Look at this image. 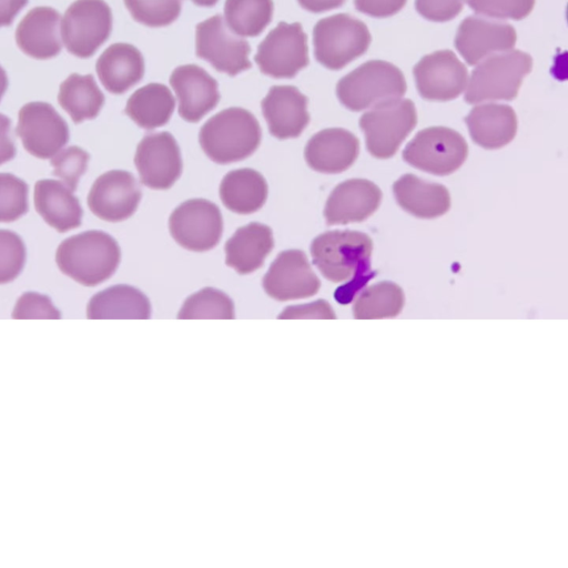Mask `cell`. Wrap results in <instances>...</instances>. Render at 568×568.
<instances>
[{"label": "cell", "mask_w": 568, "mask_h": 568, "mask_svg": "<svg viewBox=\"0 0 568 568\" xmlns=\"http://www.w3.org/2000/svg\"><path fill=\"white\" fill-rule=\"evenodd\" d=\"M372 251V239L358 231H327L313 240L311 255L322 275L334 283L347 282L335 292L338 303H351L375 275L371 270Z\"/></svg>", "instance_id": "cell-1"}, {"label": "cell", "mask_w": 568, "mask_h": 568, "mask_svg": "<svg viewBox=\"0 0 568 568\" xmlns=\"http://www.w3.org/2000/svg\"><path fill=\"white\" fill-rule=\"evenodd\" d=\"M120 260L118 242L99 230L85 231L65 239L55 253L60 271L83 286H97L110 278Z\"/></svg>", "instance_id": "cell-2"}, {"label": "cell", "mask_w": 568, "mask_h": 568, "mask_svg": "<svg viewBox=\"0 0 568 568\" xmlns=\"http://www.w3.org/2000/svg\"><path fill=\"white\" fill-rule=\"evenodd\" d=\"M262 131L256 118L242 108H229L210 118L201 128L199 141L213 162H239L255 152Z\"/></svg>", "instance_id": "cell-3"}, {"label": "cell", "mask_w": 568, "mask_h": 568, "mask_svg": "<svg viewBox=\"0 0 568 568\" xmlns=\"http://www.w3.org/2000/svg\"><path fill=\"white\" fill-rule=\"evenodd\" d=\"M406 92L403 72L394 64L371 60L343 77L336 85L339 102L351 111H362Z\"/></svg>", "instance_id": "cell-4"}, {"label": "cell", "mask_w": 568, "mask_h": 568, "mask_svg": "<svg viewBox=\"0 0 568 568\" xmlns=\"http://www.w3.org/2000/svg\"><path fill=\"white\" fill-rule=\"evenodd\" d=\"M532 68L531 57L520 50L493 54L478 64L469 79L465 101L470 104L515 99Z\"/></svg>", "instance_id": "cell-5"}, {"label": "cell", "mask_w": 568, "mask_h": 568, "mask_svg": "<svg viewBox=\"0 0 568 568\" xmlns=\"http://www.w3.org/2000/svg\"><path fill=\"white\" fill-rule=\"evenodd\" d=\"M371 40V33L363 21L347 13H337L315 24L314 55L325 68L339 70L364 54Z\"/></svg>", "instance_id": "cell-6"}, {"label": "cell", "mask_w": 568, "mask_h": 568, "mask_svg": "<svg viewBox=\"0 0 568 568\" xmlns=\"http://www.w3.org/2000/svg\"><path fill=\"white\" fill-rule=\"evenodd\" d=\"M417 123L409 99H390L373 105L359 119L368 152L377 159L392 158Z\"/></svg>", "instance_id": "cell-7"}, {"label": "cell", "mask_w": 568, "mask_h": 568, "mask_svg": "<svg viewBox=\"0 0 568 568\" xmlns=\"http://www.w3.org/2000/svg\"><path fill=\"white\" fill-rule=\"evenodd\" d=\"M468 155V145L457 131L430 126L419 131L403 150V159L412 166L435 175L458 170Z\"/></svg>", "instance_id": "cell-8"}, {"label": "cell", "mask_w": 568, "mask_h": 568, "mask_svg": "<svg viewBox=\"0 0 568 568\" xmlns=\"http://www.w3.org/2000/svg\"><path fill=\"white\" fill-rule=\"evenodd\" d=\"M112 13L103 0H77L61 21V38L67 50L79 58L91 57L109 38Z\"/></svg>", "instance_id": "cell-9"}, {"label": "cell", "mask_w": 568, "mask_h": 568, "mask_svg": "<svg viewBox=\"0 0 568 568\" xmlns=\"http://www.w3.org/2000/svg\"><path fill=\"white\" fill-rule=\"evenodd\" d=\"M254 60L272 78H294L308 60L307 36L300 22H280L258 44Z\"/></svg>", "instance_id": "cell-10"}, {"label": "cell", "mask_w": 568, "mask_h": 568, "mask_svg": "<svg viewBox=\"0 0 568 568\" xmlns=\"http://www.w3.org/2000/svg\"><path fill=\"white\" fill-rule=\"evenodd\" d=\"M174 241L185 250L205 252L217 245L223 232V219L216 204L192 199L180 204L169 217Z\"/></svg>", "instance_id": "cell-11"}, {"label": "cell", "mask_w": 568, "mask_h": 568, "mask_svg": "<svg viewBox=\"0 0 568 568\" xmlns=\"http://www.w3.org/2000/svg\"><path fill=\"white\" fill-rule=\"evenodd\" d=\"M248 42L230 32L223 17L215 14L200 23L195 29L196 57L209 61L214 69L230 77L252 67L248 59Z\"/></svg>", "instance_id": "cell-12"}, {"label": "cell", "mask_w": 568, "mask_h": 568, "mask_svg": "<svg viewBox=\"0 0 568 568\" xmlns=\"http://www.w3.org/2000/svg\"><path fill=\"white\" fill-rule=\"evenodd\" d=\"M16 133L24 149L39 159L53 158L69 141V126L47 102H29L19 111Z\"/></svg>", "instance_id": "cell-13"}, {"label": "cell", "mask_w": 568, "mask_h": 568, "mask_svg": "<svg viewBox=\"0 0 568 568\" xmlns=\"http://www.w3.org/2000/svg\"><path fill=\"white\" fill-rule=\"evenodd\" d=\"M134 163L141 182L153 190H168L181 176L180 148L170 132L145 135L136 146Z\"/></svg>", "instance_id": "cell-14"}, {"label": "cell", "mask_w": 568, "mask_h": 568, "mask_svg": "<svg viewBox=\"0 0 568 568\" xmlns=\"http://www.w3.org/2000/svg\"><path fill=\"white\" fill-rule=\"evenodd\" d=\"M266 294L281 302L315 295L321 282L301 250L281 252L263 277Z\"/></svg>", "instance_id": "cell-15"}, {"label": "cell", "mask_w": 568, "mask_h": 568, "mask_svg": "<svg viewBox=\"0 0 568 568\" xmlns=\"http://www.w3.org/2000/svg\"><path fill=\"white\" fill-rule=\"evenodd\" d=\"M413 73L422 98L430 101L456 99L465 89L467 68L450 50H439L423 57Z\"/></svg>", "instance_id": "cell-16"}, {"label": "cell", "mask_w": 568, "mask_h": 568, "mask_svg": "<svg viewBox=\"0 0 568 568\" xmlns=\"http://www.w3.org/2000/svg\"><path fill=\"white\" fill-rule=\"evenodd\" d=\"M140 200L141 190L135 178L123 170L100 175L88 194L91 212L108 222H121L132 216Z\"/></svg>", "instance_id": "cell-17"}, {"label": "cell", "mask_w": 568, "mask_h": 568, "mask_svg": "<svg viewBox=\"0 0 568 568\" xmlns=\"http://www.w3.org/2000/svg\"><path fill=\"white\" fill-rule=\"evenodd\" d=\"M516 40L511 24L469 16L458 27L455 47L464 60L474 65L494 52L511 49Z\"/></svg>", "instance_id": "cell-18"}, {"label": "cell", "mask_w": 568, "mask_h": 568, "mask_svg": "<svg viewBox=\"0 0 568 568\" xmlns=\"http://www.w3.org/2000/svg\"><path fill=\"white\" fill-rule=\"evenodd\" d=\"M170 84L179 101V114L187 122L200 121L220 101L216 80L196 64L175 68Z\"/></svg>", "instance_id": "cell-19"}, {"label": "cell", "mask_w": 568, "mask_h": 568, "mask_svg": "<svg viewBox=\"0 0 568 568\" xmlns=\"http://www.w3.org/2000/svg\"><path fill=\"white\" fill-rule=\"evenodd\" d=\"M382 191L365 179H351L339 183L329 194L324 216L326 224L363 222L379 206Z\"/></svg>", "instance_id": "cell-20"}, {"label": "cell", "mask_w": 568, "mask_h": 568, "mask_svg": "<svg viewBox=\"0 0 568 568\" xmlns=\"http://www.w3.org/2000/svg\"><path fill=\"white\" fill-rule=\"evenodd\" d=\"M270 133L281 140L301 135L310 122L307 98L293 85H274L262 100Z\"/></svg>", "instance_id": "cell-21"}, {"label": "cell", "mask_w": 568, "mask_h": 568, "mask_svg": "<svg viewBox=\"0 0 568 568\" xmlns=\"http://www.w3.org/2000/svg\"><path fill=\"white\" fill-rule=\"evenodd\" d=\"M359 141L341 128L324 129L306 143L304 158L311 169L320 173L336 174L346 171L357 159Z\"/></svg>", "instance_id": "cell-22"}, {"label": "cell", "mask_w": 568, "mask_h": 568, "mask_svg": "<svg viewBox=\"0 0 568 568\" xmlns=\"http://www.w3.org/2000/svg\"><path fill=\"white\" fill-rule=\"evenodd\" d=\"M59 20V12L50 7L33 8L16 30L18 47L34 59L44 60L55 57L62 48Z\"/></svg>", "instance_id": "cell-23"}, {"label": "cell", "mask_w": 568, "mask_h": 568, "mask_svg": "<svg viewBox=\"0 0 568 568\" xmlns=\"http://www.w3.org/2000/svg\"><path fill=\"white\" fill-rule=\"evenodd\" d=\"M34 206L47 224L59 233L81 225L83 210L72 191L60 181L44 179L34 185Z\"/></svg>", "instance_id": "cell-24"}, {"label": "cell", "mask_w": 568, "mask_h": 568, "mask_svg": "<svg viewBox=\"0 0 568 568\" xmlns=\"http://www.w3.org/2000/svg\"><path fill=\"white\" fill-rule=\"evenodd\" d=\"M465 122L473 141L488 150L505 146L517 132L516 113L507 104L477 105L467 114Z\"/></svg>", "instance_id": "cell-25"}, {"label": "cell", "mask_w": 568, "mask_h": 568, "mask_svg": "<svg viewBox=\"0 0 568 568\" xmlns=\"http://www.w3.org/2000/svg\"><path fill=\"white\" fill-rule=\"evenodd\" d=\"M274 247L272 230L262 223L251 222L239 227L226 241L225 264L239 274L258 270Z\"/></svg>", "instance_id": "cell-26"}, {"label": "cell", "mask_w": 568, "mask_h": 568, "mask_svg": "<svg viewBox=\"0 0 568 568\" xmlns=\"http://www.w3.org/2000/svg\"><path fill=\"white\" fill-rule=\"evenodd\" d=\"M397 204L419 219H435L450 207V195L442 184L424 181L414 174H404L393 184Z\"/></svg>", "instance_id": "cell-27"}, {"label": "cell", "mask_w": 568, "mask_h": 568, "mask_svg": "<svg viewBox=\"0 0 568 568\" xmlns=\"http://www.w3.org/2000/svg\"><path fill=\"white\" fill-rule=\"evenodd\" d=\"M95 69L109 92L122 94L142 79L144 59L132 44L114 43L99 57Z\"/></svg>", "instance_id": "cell-28"}, {"label": "cell", "mask_w": 568, "mask_h": 568, "mask_svg": "<svg viewBox=\"0 0 568 568\" xmlns=\"http://www.w3.org/2000/svg\"><path fill=\"white\" fill-rule=\"evenodd\" d=\"M87 316L90 320H146L151 316V304L140 290L126 284H118L91 297Z\"/></svg>", "instance_id": "cell-29"}, {"label": "cell", "mask_w": 568, "mask_h": 568, "mask_svg": "<svg viewBox=\"0 0 568 568\" xmlns=\"http://www.w3.org/2000/svg\"><path fill=\"white\" fill-rule=\"evenodd\" d=\"M267 193L264 176L248 168L230 171L220 184L222 203L237 214H252L258 211L264 205Z\"/></svg>", "instance_id": "cell-30"}, {"label": "cell", "mask_w": 568, "mask_h": 568, "mask_svg": "<svg viewBox=\"0 0 568 568\" xmlns=\"http://www.w3.org/2000/svg\"><path fill=\"white\" fill-rule=\"evenodd\" d=\"M174 106L175 99L166 85L149 83L129 98L124 112L140 128L152 130L169 122Z\"/></svg>", "instance_id": "cell-31"}, {"label": "cell", "mask_w": 568, "mask_h": 568, "mask_svg": "<svg viewBox=\"0 0 568 568\" xmlns=\"http://www.w3.org/2000/svg\"><path fill=\"white\" fill-rule=\"evenodd\" d=\"M58 102L74 123H80L99 114L104 95L91 74L72 73L61 83Z\"/></svg>", "instance_id": "cell-32"}, {"label": "cell", "mask_w": 568, "mask_h": 568, "mask_svg": "<svg viewBox=\"0 0 568 568\" xmlns=\"http://www.w3.org/2000/svg\"><path fill=\"white\" fill-rule=\"evenodd\" d=\"M400 286L393 282H378L363 291L353 306L357 320H376L397 316L404 306Z\"/></svg>", "instance_id": "cell-33"}, {"label": "cell", "mask_w": 568, "mask_h": 568, "mask_svg": "<svg viewBox=\"0 0 568 568\" xmlns=\"http://www.w3.org/2000/svg\"><path fill=\"white\" fill-rule=\"evenodd\" d=\"M272 0H226L224 16L229 29L241 37H256L271 22Z\"/></svg>", "instance_id": "cell-34"}, {"label": "cell", "mask_w": 568, "mask_h": 568, "mask_svg": "<svg viewBox=\"0 0 568 568\" xmlns=\"http://www.w3.org/2000/svg\"><path fill=\"white\" fill-rule=\"evenodd\" d=\"M179 320L234 318V304L222 291L205 287L190 295L178 313Z\"/></svg>", "instance_id": "cell-35"}, {"label": "cell", "mask_w": 568, "mask_h": 568, "mask_svg": "<svg viewBox=\"0 0 568 568\" xmlns=\"http://www.w3.org/2000/svg\"><path fill=\"white\" fill-rule=\"evenodd\" d=\"M132 18L146 27H165L178 19L182 0H123Z\"/></svg>", "instance_id": "cell-36"}, {"label": "cell", "mask_w": 568, "mask_h": 568, "mask_svg": "<svg viewBox=\"0 0 568 568\" xmlns=\"http://www.w3.org/2000/svg\"><path fill=\"white\" fill-rule=\"evenodd\" d=\"M27 212V183L11 173H0V223L13 222Z\"/></svg>", "instance_id": "cell-37"}, {"label": "cell", "mask_w": 568, "mask_h": 568, "mask_svg": "<svg viewBox=\"0 0 568 568\" xmlns=\"http://www.w3.org/2000/svg\"><path fill=\"white\" fill-rule=\"evenodd\" d=\"M26 263V246L21 237L9 230H0V284L13 281Z\"/></svg>", "instance_id": "cell-38"}, {"label": "cell", "mask_w": 568, "mask_h": 568, "mask_svg": "<svg viewBox=\"0 0 568 568\" xmlns=\"http://www.w3.org/2000/svg\"><path fill=\"white\" fill-rule=\"evenodd\" d=\"M89 159V153L77 145L69 146L51 159L52 174L60 178L73 192L87 170Z\"/></svg>", "instance_id": "cell-39"}, {"label": "cell", "mask_w": 568, "mask_h": 568, "mask_svg": "<svg viewBox=\"0 0 568 568\" xmlns=\"http://www.w3.org/2000/svg\"><path fill=\"white\" fill-rule=\"evenodd\" d=\"M467 3L475 12L487 17L520 20L531 12L535 0H467Z\"/></svg>", "instance_id": "cell-40"}, {"label": "cell", "mask_w": 568, "mask_h": 568, "mask_svg": "<svg viewBox=\"0 0 568 568\" xmlns=\"http://www.w3.org/2000/svg\"><path fill=\"white\" fill-rule=\"evenodd\" d=\"M12 317L58 320L61 313L54 307L50 297L36 292L23 293L16 303Z\"/></svg>", "instance_id": "cell-41"}, {"label": "cell", "mask_w": 568, "mask_h": 568, "mask_svg": "<svg viewBox=\"0 0 568 568\" xmlns=\"http://www.w3.org/2000/svg\"><path fill=\"white\" fill-rule=\"evenodd\" d=\"M465 0H416L417 12L427 20L444 22L457 17Z\"/></svg>", "instance_id": "cell-42"}, {"label": "cell", "mask_w": 568, "mask_h": 568, "mask_svg": "<svg viewBox=\"0 0 568 568\" xmlns=\"http://www.w3.org/2000/svg\"><path fill=\"white\" fill-rule=\"evenodd\" d=\"M331 305L323 301L310 304L287 306L278 316L280 320L287 318H335Z\"/></svg>", "instance_id": "cell-43"}, {"label": "cell", "mask_w": 568, "mask_h": 568, "mask_svg": "<svg viewBox=\"0 0 568 568\" xmlns=\"http://www.w3.org/2000/svg\"><path fill=\"white\" fill-rule=\"evenodd\" d=\"M359 12L374 18H386L396 14L406 4V0H354Z\"/></svg>", "instance_id": "cell-44"}, {"label": "cell", "mask_w": 568, "mask_h": 568, "mask_svg": "<svg viewBox=\"0 0 568 568\" xmlns=\"http://www.w3.org/2000/svg\"><path fill=\"white\" fill-rule=\"evenodd\" d=\"M11 120L0 113V165L16 155V146L10 136Z\"/></svg>", "instance_id": "cell-45"}, {"label": "cell", "mask_w": 568, "mask_h": 568, "mask_svg": "<svg viewBox=\"0 0 568 568\" xmlns=\"http://www.w3.org/2000/svg\"><path fill=\"white\" fill-rule=\"evenodd\" d=\"M28 3V0H0V27L12 23L16 14Z\"/></svg>", "instance_id": "cell-46"}, {"label": "cell", "mask_w": 568, "mask_h": 568, "mask_svg": "<svg viewBox=\"0 0 568 568\" xmlns=\"http://www.w3.org/2000/svg\"><path fill=\"white\" fill-rule=\"evenodd\" d=\"M300 6L311 12H324L344 4L345 0H297Z\"/></svg>", "instance_id": "cell-47"}, {"label": "cell", "mask_w": 568, "mask_h": 568, "mask_svg": "<svg viewBox=\"0 0 568 568\" xmlns=\"http://www.w3.org/2000/svg\"><path fill=\"white\" fill-rule=\"evenodd\" d=\"M8 88V78L6 71L0 65V101Z\"/></svg>", "instance_id": "cell-48"}, {"label": "cell", "mask_w": 568, "mask_h": 568, "mask_svg": "<svg viewBox=\"0 0 568 568\" xmlns=\"http://www.w3.org/2000/svg\"><path fill=\"white\" fill-rule=\"evenodd\" d=\"M194 4L200 7H213L219 0H191Z\"/></svg>", "instance_id": "cell-49"}]
</instances>
